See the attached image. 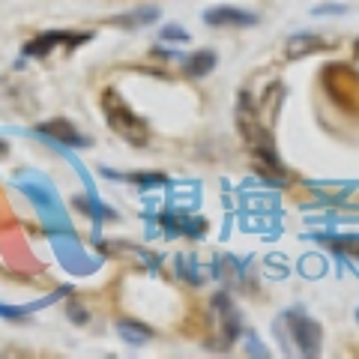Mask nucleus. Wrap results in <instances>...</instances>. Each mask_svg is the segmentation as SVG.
I'll return each mask as SVG.
<instances>
[{
  "label": "nucleus",
  "mask_w": 359,
  "mask_h": 359,
  "mask_svg": "<svg viewBox=\"0 0 359 359\" xmlns=\"http://www.w3.org/2000/svg\"><path fill=\"white\" fill-rule=\"evenodd\" d=\"M105 120L120 138H126L132 144H147V138H150L147 126L132 114V108H126L120 102L117 93H105Z\"/></svg>",
  "instance_id": "1"
},
{
  "label": "nucleus",
  "mask_w": 359,
  "mask_h": 359,
  "mask_svg": "<svg viewBox=\"0 0 359 359\" xmlns=\"http://www.w3.org/2000/svg\"><path fill=\"white\" fill-rule=\"evenodd\" d=\"M285 323H287V330H290V335H294V341L299 344L302 353L306 356L318 353V347H320V327L318 323H314L311 318H306L302 311H287Z\"/></svg>",
  "instance_id": "2"
},
{
  "label": "nucleus",
  "mask_w": 359,
  "mask_h": 359,
  "mask_svg": "<svg viewBox=\"0 0 359 359\" xmlns=\"http://www.w3.org/2000/svg\"><path fill=\"white\" fill-rule=\"evenodd\" d=\"M204 18L212 27H249L257 21L252 13H243V9H233V6H216V9H210Z\"/></svg>",
  "instance_id": "3"
},
{
  "label": "nucleus",
  "mask_w": 359,
  "mask_h": 359,
  "mask_svg": "<svg viewBox=\"0 0 359 359\" xmlns=\"http://www.w3.org/2000/svg\"><path fill=\"white\" fill-rule=\"evenodd\" d=\"M323 48V39H318L314 33H302V36H294L287 42V57L297 60V57H306L311 51H320Z\"/></svg>",
  "instance_id": "4"
},
{
  "label": "nucleus",
  "mask_w": 359,
  "mask_h": 359,
  "mask_svg": "<svg viewBox=\"0 0 359 359\" xmlns=\"http://www.w3.org/2000/svg\"><path fill=\"white\" fill-rule=\"evenodd\" d=\"M42 132H45V135H51V138H60V141H66V144H78V147H81V144H87V138L75 135V129L69 126V123H60V120L45 123Z\"/></svg>",
  "instance_id": "5"
},
{
  "label": "nucleus",
  "mask_w": 359,
  "mask_h": 359,
  "mask_svg": "<svg viewBox=\"0 0 359 359\" xmlns=\"http://www.w3.org/2000/svg\"><path fill=\"white\" fill-rule=\"evenodd\" d=\"M66 36L69 33H45V36H39V39H33L30 45H27V54H36V57H45L54 45H60V42H66Z\"/></svg>",
  "instance_id": "6"
},
{
  "label": "nucleus",
  "mask_w": 359,
  "mask_h": 359,
  "mask_svg": "<svg viewBox=\"0 0 359 359\" xmlns=\"http://www.w3.org/2000/svg\"><path fill=\"white\" fill-rule=\"evenodd\" d=\"M212 66H216V54H212V51H201V54H195V57H189L186 72L195 75V78H201V75H207Z\"/></svg>",
  "instance_id": "7"
},
{
  "label": "nucleus",
  "mask_w": 359,
  "mask_h": 359,
  "mask_svg": "<svg viewBox=\"0 0 359 359\" xmlns=\"http://www.w3.org/2000/svg\"><path fill=\"white\" fill-rule=\"evenodd\" d=\"M162 36H165V39H171V42H186V39H189V33H186L183 27H165Z\"/></svg>",
  "instance_id": "8"
},
{
  "label": "nucleus",
  "mask_w": 359,
  "mask_h": 359,
  "mask_svg": "<svg viewBox=\"0 0 359 359\" xmlns=\"http://www.w3.org/2000/svg\"><path fill=\"white\" fill-rule=\"evenodd\" d=\"M0 153H6V144L4 141H0Z\"/></svg>",
  "instance_id": "9"
}]
</instances>
